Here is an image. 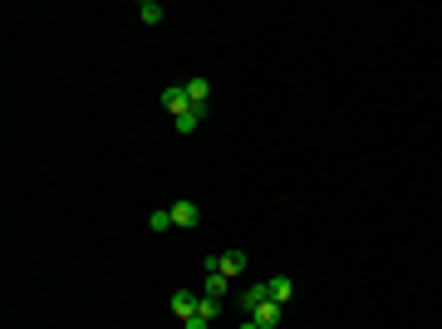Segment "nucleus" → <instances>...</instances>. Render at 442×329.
<instances>
[{"mask_svg": "<svg viewBox=\"0 0 442 329\" xmlns=\"http://www.w3.org/2000/svg\"><path fill=\"white\" fill-rule=\"evenodd\" d=\"M217 305L221 300H197V310H192V320H182V329H212V320H217Z\"/></svg>", "mask_w": 442, "mask_h": 329, "instance_id": "obj_1", "label": "nucleus"}, {"mask_svg": "<svg viewBox=\"0 0 442 329\" xmlns=\"http://www.w3.org/2000/svg\"><path fill=\"white\" fill-rule=\"evenodd\" d=\"M197 221H202V207H197L192 197H182V202L172 207V226H182V231H187V226H197Z\"/></svg>", "mask_w": 442, "mask_h": 329, "instance_id": "obj_2", "label": "nucleus"}, {"mask_svg": "<svg viewBox=\"0 0 442 329\" xmlns=\"http://www.w3.org/2000/svg\"><path fill=\"white\" fill-rule=\"evenodd\" d=\"M162 109L172 113V118H182V113L192 109V104H187V84H172V89L162 94Z\"/></svg>", "mask_w": 442, "mask_h": 329, "instance_id": "obj_3", "label": "nucleus"}, {"mask_svg": "<svg viewBox=\"0 0 442 329\" xmlns=\"http://www.w3.org/2000/svg\"><path fill=\"white\" fill-rule=\"evenodd\" d=\"M265 290H270V300H275V305H290V300H295V280H290V275L265 280Z\"/></svg>", "mask_w": 442, "mask_h": 329, "instance_id": "obj_4", "label": "nucleus"}, {"mask_svg": "<svg viewBox=\"0 0 442 329\" xmlns=\"http://www.w3.org/2000/svg\"><path fill=\"white\" fill-rule=\"evenodd\" d=\"M280 315H285V305H275V300H265V305H256V310H251V320H256L261 329L280 325Z\"/></svg>", "mask_w": 442, "mask_h": 329, "instance_id": "obj_5", "label": "nucleus"}, {"mask_svg": "<svg viewBox=\"0 0 442 329\" xmlns=\"http://www.w3.org/2000/svg\"><path fill=\"white\" fill-rule=\"evenodd\" d=\"M207 99H212V84L197 74V79H187V104L192 109H207Z\"/></svg>", "mask_w": 442, "mask_h": 329, "instance_id": "obj_6", "label": "nucleus"}, {"mask_svg": "<svg viewBox=\"0 0 442 329\" xmlns=\"http://www.w3.org/2000/svg\"><path fill=\"white\" fill-rule=\"evenodd\" d=\"M217 270L226 275V280H231V275H241V270H246V256H241V251H221V256H217Z\"/></svg>", "mask_w": 442, "mask_h": 329, "instance_id": "obj_7", "label": "nucleus"}, {"mask_svg": "<svg viewBox=\"0 0 442 329\" xmlns=\"http://www.w3.org/2000/svg\"><path fill=\"white\" fill-rule=\"evenodd\" d=\"M265 300H270V290H265V285H246V290H241V305H246V315H251L256 305H265Z\"/></svg>", "mask_w": 442, "mask_h": 329, "instance_id": "obj_8", "label": "nucleus"}, {"mask_svg": "<svg viewBox=\"0 0 442 329\" xmlns=\"http://www.w3.org/2000/svg\"><path fill=\"white\" fill-rule=\"evenodd\" d=\"M226 290H231V280H226L221 270H207V300H221Z\"/></svg>", "mask_w": 442, "mask_h": 329, "instance_id": "obj_9", "label": "nucleus"}, {"mask_svg": "<svg viewBox=\"0 0 442 329\" xmlns=\"http://www.w3.org/2000/svg\"><path fill=\"white\" fill-rule=\"evenodd\" d=\"M192 310H197V295H172V315L177 320H192Z\"/></svg>", "mask_w": 442, "mask_h": 329, "instance_id": "obj_10", "label": "nucleus"}, {"mask_svg": "<svg viewBox=\"0 0 442 329\" xmlns=\"http://www.w3.org/2000/svg\"><path fill=\"white\" fill-rule=\"evenodd\" d=\"M138 20H143V25H157V20H162V5H157V0H143V5H138Z\"/></svg>", "mask_w": 442, "mask_h": 329, "instance_id": "obj_11", "label": "nucleus"}, {"mask_svg": "<svg viewBox=\"0 0 442 329\" xmlns=\"http://www.w3.org/2000/svg\"><path fill=\"white\" fill-rule=\"evenodd\" d=\"M202 118H207V109H187L182 118H177V133H192V128H197Z\"/></svg>", "mask_w": 442, "mask_h": 329, "instance_id": "obj_12", "label": "nucleus"}, {"mask_svg": "<svg viewBox=\"0 0 442 329\" xmlns=\"http://www.w3.org/2000/svg\"><path fill=\"white\" fill-rule=\"evenodd\" d=\"M148 226H153V231H167V226H172V207H167V212H153Z\"/></svg>", "mask_w": 442, "mask_h": 329, "instance_id": "obj_13", "label": "nucleus"}, {"mask_svg": "<svg viewBox=\"0 0 442 329\" xmlns=\"http://www.w3.org/2000/svg\"><path fill=\"white\" fill-rule=\"evenodd\" d=\"M241 329H261V325H256V320H241Z\"/></svg>", "mask_w": 442, "mask_h": 329, "instance_id": "obj_14", "label": "nucleus"}]
</instances>
